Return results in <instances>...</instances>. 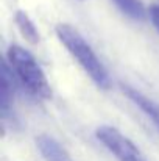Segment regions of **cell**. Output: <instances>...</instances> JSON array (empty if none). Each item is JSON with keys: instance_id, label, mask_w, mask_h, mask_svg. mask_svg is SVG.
Segmentation results:
<instances>
[{"instance_id": "obj_1", "label": "cell", "mask_w": 159, "mask_h": 161, "mask_svg": "<svg viewBox=\"0 0 159 161\" xmlns=\"http://www.w3.org/2000/svg\"><path fill=\"white\" fill-rule=\"evenodd\" d=\"M55 31L66 50L77 59V63L84 69V72L92 78V81L98 88L108 89L111 86V81L105 66L92 50L89 42L81 36V33L69 24H58Z\"/></svg>"}, {"instance_id": "obj_2", "label": "cell", "mask_w": 159, "mask_h": 161, "mask_svg": "<svg viewBox=\"0 0 159 161\" xmlns=\"http://www.w3.org/2000/svg\"><path fill=\"white\" fill-rule=\"evenodd\" d=\"M6 61L9 63L13 72L17 80L24 85V88L38 99H49L52 96L50 85L34 59V56L20 46H11L6 52Z\"/></svg>"}, {"instance_id": "obj_3", "label": "cell", "mask_w": 159, "mask_h": 161, "mask_svg": "<svg viewBox=\"0 0 159 161\" xmlns=\"http://www.w3.org/2000/svg\"><path fill=\"white\" fill-rule=\"evenodd\" d=\"M95 135L97 139L119 161H147L137 146L117 128L111 125H102L97 128Z\"/></svg>"}, {"instance_id": "obj_4", "label": "cell", "mask_w": 159, "mask_h": 161, "mask_svg": "<svg viewBox=\"0 0 159 161\" xmlns=\"http://www.w3.org/2000/svg\"><path fill=\"white\" fill-rule=\"evenodd\" d=\"M36 146L45 161H73L69 152L49 135H39L36 138Z\"/></svg>"}, {"instance_id": "obj_5", "label": "cell", "mask_w": 159, "mask_h": 161, "mask_svg": "<svg viewBox=\"0 0 159 161\" xmlns=\"http://www.w3.org/2000/svg\"><path fill=\"white\" fill-rule=\"evenodd\" d=\"M123 92L142 113H145L151 119V122L158 127L159 130V105L158 103H155L151 99L145 97L142 92H139L137 89H134L131 86H123Z\"/></svg>"}, {"instance_id": "obj_6", "label": "cell", "mask_w": 159, "mask_h": 161, "mask_svg": "<svg viewBox=\"0 0 159 161\" xmlns=\"http://www.w3.org/2000/svg\"><path fill=\"white\" fill-rule=\"evenodd\" d=\"M14 75H16V74L13 72L9 63L5 59V61H3V67H2V92H0V96H2L0 105H2L3 116L8 113V109L13 105V97H14V89H16Z\"/></svg>"}, {"instance_id": "obj_7", "label": "cell", "mask_w": 159, "mask_h": 161, "mask_svg": "<svg viewBox=\"0 0 159 161\" xmlns=\"http://www.w3.org/2000/svg\"><path fill=\"white\" fill-rule=\"evenodd\" d=\"M14 20H16V25H17L19 31L22 33V36H24L30 44H38V42H39L38 28H36V25L33 24V20L30 19V16H28L25 11H22V9L16 11Z\"/></svg>"}, {"instance_id": "obj_8", "label": "cell", "mask_w": 159, "mask_h": 161, "mask_svg": "<svg viewBox=\"0 0 159 161\" xmlns=\"http://www.w3.org/2000/svg\"><path fill=\"white\" fill-rule=\"evenodd\" d=\"M117 8L126 14L128 17L134 19V20H142L147 17V11H145V6L142 5L140 0H112Z\"/></svg>"}, {"instance_id": "obj_9", "label": "cell", "mask_w": 159, "mask_h": 161, "mask_svg": "<svg viewBox=\"0 0 159 161\" xmlns=\"http://www.w3.org/2000/svg\"><path fill=\"white\" fill-rule=\"evenodd\" d=\"M148 16H150V19H151L153 25L156 27V30L159 31V5H153V6H150V9H148Z\"/></svg>"}]
</instances>
